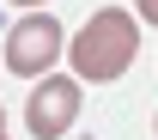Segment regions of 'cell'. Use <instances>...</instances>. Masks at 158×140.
I'll return each instance as SVG.
<instances>
[{"label": "cell", "instance_id": "2", "mask_svg": "<svg viewBox=\"0 0 158 140\" xmlns=\"http://www.w3.org/2000/svg\"><path fill=\"white\" fill-rule=\"evenodd\" d=\"M67 55V31H61L55 12H24L12 31H6V49H0V61H6V73H19V79H43L55 61Z\"/></svg>", "mask_w": 158, "mask_h": 140}, {"label": "cell", "instance_id": "4", "mask_svg": "<svg viewBox=\"0 0 158 140\" xmlns=\"http://www.w3.org/2000/svg\"><path fill=\"white\" fill-rule=\"evenodd\" d=\"M140 6V24H158V0H134Z\"/></svg>", "mask_w": 158, "mask_h": 140}, {"label": "cell", "instance_id": "5", "mask_svg": "<svg viewBox=\"0 0 158 140\" xmlns=\"http://www.w3.org/2000/svg\"><path fill=\"white\" fill-rule=\"evenodd\" d=\"M12 6H49V0H12Z\"/></svg>", "mask_w": 158, "mask_h": 140}, {"label": "cell", "instance_id": "6", "mask_svg": "<svg viewBox=\"0 0 158 140\" xmlns=\"http://www.w3.org/2000/svg\"><path fill=\"white\" fill-rule=\"evenodd\" d=\"M0 134H6V104H0Z\"/></svg>", "mask_w": 158, "mask_h": 140}, {"label": "cell", "instance_id": "3", "mask_svg": "<svg viewBox=\"0 0 158 140\" xmlns=\"http://www.w3.org/2000/svg\"><path fill=\"white\" fill-rule=\"evenodd\" d=\"M79 122V73L61 79V73H43L31 79V98H24V128L37 140H61Z\"/></svg>", "mask_w": 158, "mask_h": 140}, {"label": "cell", "instance_id": "7", "mask_svg": "<svg viewBox=\"0 0 158 140\" xmlns=\"http://www.w3.org/2000/svg\"><path fill=\"white\" fill-rule=\"evenodd\" d=\"M152 134H158V116H152Z\"/></svg>", "mask_w": 158, "mask_h": 140}, {"label": "cell", "instance_id": "8", "mask_svg": "<svg viewBox=\"0 0 158 140\" xmlns=\"http://www.w3.org/2000/svg\"><path fill=\"white\" fill-rule=\"evenodd\" d=\"M0 140H6V134H0Z\"/></svg>", "mask_w": 158, "mask_h": 140}, {"label": "cell", "instance_id": "1", "mask_svg": "<svg viewBox=\"0 0 158 140\" xmlns=\"http://www.w3.org/2000/svg\"><path fill=\"white\" fill-rule=\"evenodd\" d=\"M134 55H140V12H128V6H98V12L67 37L73 73L91 79V85L122 79V73L134 67Z\"/></svg>", "mask_w": 158, "mask_h": 140}]
</instances>
